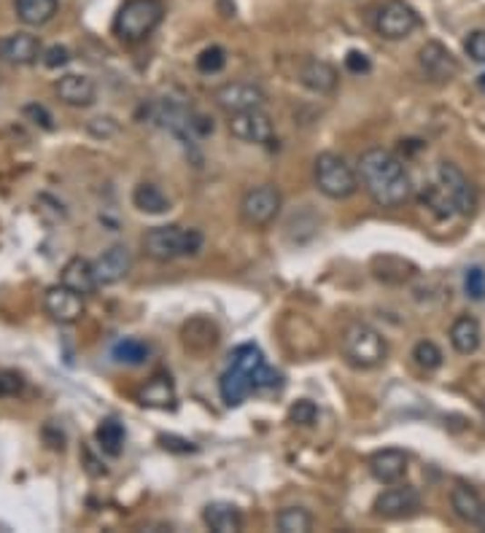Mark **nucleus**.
Segmentation results:
<instances>
[{
    "instance_id": "1",
    "label": "nucleus",
    "mask_w": 485,
    "mask_h": 533,
    "mask_svg": "<svg viewBox=\"0 0 485 533\" xmlns=\"http://www.w3.org/2000/svg\"><path fill=\"white\" fill-rule=\"evenodd\" d=\"M356 173L359 186H364L370 200L381 208H400L412 194V183L402 159L386 149H370L361 153Z\"/></svg>"
},
{
    "instance_id": "2",
    "label": "nucleus",
    "mask_w": 485,
    "mask_h": 533,
    "mask_svg": "<svg viewBox=\"0 0 485 533\" xmlns=\"http://www.w3.org/2000/svg\"><path fill=\"white\" fill-rule=\"evenodd\" d=\"M342 356L351 367L356 370H375L386 361L389 356V342L386 337L367 326V323H351L345 331H342Z\"/></svg>"
},
{
    "instance_id": "3",
    "label": "nucleus",
    "mask_w": 485,
    "mask_h": 533,
    "mask_svg": "<svg viewBox=\"0 0 485 533\" xmlns=\"http://www.w3.org/2000/svg\"><path fill=\"white\" fill-rule=\"evenodd\" d=\"M203 248L200 229H183L178 224L154 227L144 234V251L154 262H173L178 256H194Z\"/></svg>"
},
{
    "instance_id": "4",
    "label": "nucleus",
    "mask_w": 485,
    "mask_h": 533,
    "mask_svg": "<svg viewBox=\"0 0 485 533\" xmlns=\"http://www.w3.org/2000/svg\"><path fill=\"white\" fill-rule=\"evenodd\" d=\"M162 16H164L162 0H127L114 19V33L124 44H141L160 27Z\"/></svg>"
},
{
    "instance_id": "5",
    "label": "nucleus",
    "mask_w": 485,
    "mask_h": 533,
    "mask_svg": "<svg viewBox=\"0 0 485 533\" xmlns=\"http://www.w3.org/2000/svg\"><path fill=\"white\" fill-rule=\"evenodd\" d=\"M313 183L329 200H348L359 189V173L348 164L345 156L322 152L313 162Z\"/></svg>"
},
{
    "instance_id": "6",
    "label": "nucleus",
    "mask_w": 485,
    "mask_h": 533,
    "mask_svg": "<svg viewBox=\"0 0 485 533\" xmlns=\"http://www.w3.org/2000/svg\"><path fill=\"white\" fill-rule=\"evenodd\" d=\"M281 208H283V194H281L278 186H272V183L253 186L242 194L241 200L242 224L253 229L270 227L278 219Z\"/></svg>"
},
{
    "instance_id": "7",
    "label": "nucleus",
    "mask_w": 485,
    "mask_h": 533,
    "mask_svg": "<svg viewBox=\"0 0 485 533\" xmlns=\"http://www.w3.org/2000/svg\"><path fill=\"white\" fill-rule=\"evenodd\" d=\"M437 178H440V189L450 200L453 211L459 216H472L475 208H478V192L470 183V178L464 175V170L459 164H453V162H440Z\"/></svg>"
},
{
    "instance_id": "8",
    "label": "nucleus",
    "mask_w": 485,
    "mask_h": 533,
    "mask_svg": "<svg viewBox=\"0 0 485 533\" xmlns=\"http://www.w3.org/2000/svg\"><path fill=\"white\" fill-rule=\"evenodd\" d=\"M421 25L418 11L404 0H386L375 14V30L386 41H402Z\"/></svg>"
},
{
    "instance_id": "9",
    "label": "nucleus",
    "mask_w": 485,
    "mask_h": 533,
    "mask_svg": "<svg viewBox=\"0 0 485 533\" xmlns=\"http://www.w3.org/2000/svg\"><path fill=\"white\" fill-rule=\"evenodd\" d=\"M213 100L216 105L224 111V114H242V111H253V108H262L267 103V94L259 84L253 81H230L224 86H219L213 92Z\"/></svg>"
},
{
    "instance_id": "10",
    "label": "nucleus",
    "mask_w": 485,
    "mask_h": 533,
    "mask_svg": "<svg viewBox=\"0 0 485 533\" xmlns=\"http://www.w3.org/2000/svg\"><path fill=\"white\" fill-rule=\"evenodd\" d=\"M375 515L383 520H404L412 518L421 509V493L412 485H389L378 498H375Z\"/></svg>"
},
{
    "instance_id": "11",
    "label": "nucleus",
    "mask_w": 485,
    "mask_h": 533,
    "mask_svg": "<svg viewBox=\"0 0 485 533\" xmlns=\"http://www.w3.org/2000/svg\"><path fill=\"white\" fill-rule=\"evenodd\" d=\"M418 65L426 74L429 81L434 84H448L461 74L459 60L453 57V52L448 46H442L440 41H426L418 52Z\"/></svg>"
},
{
    "instance_id": "12",
    "label": "nucleus",
    "mask_w": 485,
    "mask_h": 533,
    "mask_svg": "<svg viewBox=\"0 0 485 533\" xmlns=\"http://www.w3.org/2000/svg\"><path fill=\"white\" fill-rule=\"evenodd\" d=\"M92 267L97 286H116L133 272V253L127 245H111L92 262Z\"/></svg>"
},
{
    "instance_id": "13",
    "label": "nucleus",
    "mask_w": 485,
    "mask_h": 533,
    "mask_svg": "<svg viewBox=\"0 0 485 533\" xmlns=\"http://www.w3.org/2000/svg\"><path fill=\"white\" fill-rule=\"evenodd\" d=\"M230 133L233 138H238L242 143H270L272 141V119L262 111V108H253V111H242V114H233L230 116Z\"/></svg>"
},
{
    "instance_id": "14",
    "label": "nucleus",
    "mask_w": 485,
    "mask_h": 533,
    "mask_svg": "<svg viewBox=\"0 0 485 533\" xmlns=\"http://www.w3.org/2000/svg\"><path fill=\"white\" fill-rule=\"evenodd\" d=\"M233 367H238V370H242V372H248V375H251V380H253V385H256V390L281 385V375H278L272 367H267V361H264L262 350H259L256 345H251V342L238 345V348L233 350Z\"/></svg>"
},
{
    "instance_id": "15",
    "label": "nucleus",
    "mask_w": 485,
    "mask_h": 533,
    "mask_svg": "<svg viewBox=\"0 0 485 533\" xmlns=\"http://www.w3.org/2000/svg\"><path fill=\"white\" fill-rule=\"evenodd\" d=\"M44 307H46V312L54 318V321H60V323H74V321H79L81 315H84V297L76 294L74 289H68V286H52V289H46V294H44Z\"/></svg>"
},
{
    "instance_id": "16",
    "label": "nucleus",
    "mask_w": 485,
    "mask_h": 533,
    "mask_svg": "<svg viewBox=\"0 0 485 533\" xmlns=\"http://www.w3.org/2000/svg\"><path fill=\"white\" fill-rule=\"evenodd\" d=\"M41 57V41L30 33H11L0 38V60L8 65H33Z\"/></svg>"
},
{
    "instance_id": "17",
    "label": "nucleus",
    "mask_w": 485,
    "mask_h": 533,
    "mask_svg": "<svg viewBox=\"0 0 485 533\" xmlns=\"http://www.w3.org/2000/svg\"><path fill=\"white\" fill-rule=\"evenodd\" d=\"M450 507H453L459 520L470 523V526H478V528H485V501L475 488L456 485L453 493H450Z\"/></svg>"
},
{
    "instance_id": "18",
    "label": "nucleus",
    "mask_w": 485,
    "mask_h": 533,
    "mask_svg": "<svg viewBox=\"0 0 485 533\" xmlns=\"http://www.w3.org/2000/svg\"><path fill=\"white\" fill-rule=\"evenodd\" d=\"M367 466H370V474L381 485H394V482H402L407 474V456L397 448H389V450H378L370 458Z\"/></svg>"
},
{
    "instance_id": "19",
    "label": "nucleus",
    "mask_w": 485,
    "mask_h": 533,
    "mask_svg": "<svg viewBox=\"0 0 485 533\" xmlns=\"http://www.w3.org/2000/svg\"><path fill=\"white\" fill-rule=\"evenodd\" d=\"M181 340L192 353H208L219 345V329L211 318H192L183 326Z\"/></svg>"
},
{
    "instance_id": "20",
    "label": "nucleus",
    "mask_w": 485,
    "mask_h": 533,
    "mask_svg": "<svg viewBox=\"0 0 485 533\" xmlns=\"http://www.w3.org/2000/svg\"><path fill=\"white\" fill-rule=\"evenodd\" d=\"M57 97L65 103V105H74V108H86L94 103V81L89 76H79V74H68L57 81Z\"/></svg>"
},
{
    "instance_id": "21",
    "label": "nucleus",
    "mask_w": 485,
    "mask_h": 533,
    "mask_svg": "<svg viewBox=\"0 0 485 533\" xmlns=\"http://www.w3.org/2000/svg\"><path fill=\"white\" fill-rule=\"evenodd\" d=\"M60 283H63V286H68V289H74V291L81 294V297L94 294V289H97V278H94V267H92V262H86V259H81V256L68 259V262H65V267H63V272H60Z\"/></svg>"
},
{
    "instance_id": "22",
    "label": "nucleus",
    "mask_w": 485,
    "mask_h": 533,
    "mask_svg": "<svg viewBox=\"0 0 485 533\" xmlns=\"http://www.w3.org/2000/svg\"><path fill=\"white\" fill-rule=\"evenodd\" d=\"M203 523L216 533H238L242 528V515L230 501H213L203 509Z\"/></svg>"
},
{
    "instance_id": "23",
    "label": "nucleus",
    "mask_w": 485,
    "mask_h": 533,
    "mask_svg": "<svg viewBox=\"0 0 485 533\" xmlns=\"http://www.w3.org/2000/svg\"><path fill=\"white\" fill-rule=\"evenodd\" d=\"M138 401L152 410H175L178 396H175V385L170 380V375H154L141 388Z\"/></svg>"
},
{
    "instance_id": "24",
    "label": "nucleus",
    "mask_w": 485,
    "mask_h": 533,
    "mask_svg": "<svg viewBox=\"0 0 485 533\" xmlns=\"http://www.w3.org/2000/svg\"><path fill=\"white\" fill-rule=\"evenodd\" d=\"M219 390H222V399L227 407H241L242 401L256 390V385L248 372H242L238 367H230L219 380Z\"/></svg>"
},
{
    "instance_id": "25",
    "label": "nucleus",
    "mask_w": 485,
    "mask_h": 533,
    "mask_svg": "<svg viewBox=\"0 0 485 533\" xmlns=\"http://www.w3.org/2000/svg\"><path fill=\"white\" fill-rule=\"evenodd\" d=\"M480 340H483V331H480V323L472 315H461V318L453 321V326H450V345L461 356H472L480 348Z\"/></svg>"
},
{
    "instance_id": "26",
    "label": "nucleus",
    "mask_w": 485,
    "mask_h": 533,
    "mask_svg": "<svg viewBox=\"0 0 485 533\" xmlns=\"http://www.w3.org/2000/svg\"><path fill=\"white\" fill-rule=\"evenodd\" d=\"M300 81L316 94H329L337 89V71L323 60H308L300 71Z\"/></svg>"
},
{
    "instance_id": "27",
    "label": "nucleus",
    "mask_w": 485,
    "mask_h": 533,
    "mask_svg": "<svg viewBox=\"0 0 485 533\" xmlns=\"http://www.w3.org/2000/svg\"><path fill=\"white\" fill-rule=\"evenodd\" d=\"M16 16L30 25V27H41L46 22L54 19L57 8H60V0H16Z\"/></svg>"
},
{
    "instance_id": "28",
    "label": "nucleus",
    "mask_w": 485,
    "mask_h": 533,
    "mask_svg": "<svg viewBox=\"0 0 485 533\" xmlns=\"http://www.w3.org/2000/svg\"><path fill=\"white\" fill-rule=\"evenodd\" d=\"M94 439H97V448H100L105 456L119 458L122 456V450H124L127 431H124V426H122L116 418H105V420L97 426V431H94Z\"/></svg>"
},
{
    "instance_id": "29",
    "label": "nucleus",
    "mask_w": 485,
    "mask_h": 533,
    "mask_svg": "<svg viewBox=\"0 0 485 533\" xmlns=\"http://www.w3.org/2000/svg\"><path fill=\"white\" fill-rule=\"evenodd\" d=\"M133 205L141 211V213H149V216H160L164 211H170V200L164 197L157 183H138L135 192H133Z\"/></svg>"
},
{
    "instance_id": "30",
    "label": "nucleus",
    "mask_w": 485,
    "mask_h": 533,
    "mask_svg": "<svg viewBox=\"0 0 485 533\" xmlns=\"http://www.w3.org/2000/svg\"><path fill=\"white\" fill-rule=\"evenodd\" d=\"M149 353H152L149 342H144V340H138V337H124V340H119V342L114 345V350H111V356H114L119 364H127V367L144 364V361L149 359Z\"/></svg>"
},
{
    "instance_id": "31",
    "label": "nucleus",
    "mask_w": 485,
    "mask_h": 533,
    "mask_svg": "<svg viewBox=\"0 0 485 533\" xmlns=\"http://www.w3.org/2000/svg\"><path fill=\"white\" fill-rule=\"evenodd\" d=\"M275 526H278L281 533H308L313 531V518L302 507H289V509H281L278 512Z\"/></svg>"
},
{
    "instance_id": "32",
    "label": "nucleus",
    "mask_w": 485,
    "mask_h": 533,
    "mask_svg": "<svg viewBox=\"0 0 485 533\" xmlns=\"http://www.w3.org/2000/svg\"><path fill=\"white\" fill-rule=\"evenodd\" d=\"M412 361L426 370V372H434L442 367V350L431 342V340H421L415 348H412Z\"/></svg>"
},
{
    "instance_id": "33",
    "label": "nucleus",
    "mask_w": 485,
    "mask_h": 533,
    "mask_svg": "<svg viewBox=\"0 0 485 533\" xmlns=\"http://www.w3.org/2000/svg\"><path fill=\"white\" fill-rule=\"evenodd\" d=\"M227 65V52L222 46H208L197 57V71L200 74H219Z\"/></svg>"
},
{
    "instance_id": "34",
    "label": "nucleus",
    "mask_w": 485,
    "mask_h": 533,
    "mask_svg": "<svg viewBox=\"0 0 485 533\" xmlns=\"http://www.w3.org/2000/svg\"><path fill=\"white\" fill-rule=\"evenodd\" d=\"M316 418H319V407H316L311 399H300V401H294L292 410H289V420L297 423V426H313Z\"/></svg>"
},
{
    "instance_id": "35",
    "label": "nucleus",
    "mask_w": 485,
    "mask_h": 533,
    "mask_svg": "<svg viewBox=\"0 0 485 533\" xmlns=\"http://www.w3.org/2000/svg\"><path fill=\"white\" fill-rule=\"evenodd\" d=\"M464 291H467V297L475 300V302L485 300V272L480 267L467 270V275H464Z\"/></svg>"
},
{
    "instance_id": "36",
    "label": "nucleus",
    "mask_w": 485,
    "mask_h": 533,
    "mask_svg": "<svg viewBox=\"0 0 485 533\" xmlns=\"http://www.w3.org/2000/svg\"><path fill=\"white\" fill-rule=\"evenodd\" d=\"M86 130H89L94 138H111V135L119 133V122L111 119V116H97V119H92V122L86 124Z\"/></svg>"
},
{
    "instance_id": "37",
    "label": "nucleus",
    "mask_w": 485,
    "mask_h": 533,
    "mask_svg": "<svg viewBox=\"0 0 485 533\" xmlns=\"http://www.w3.org/2000/svg\"><path fill=\"white\" fill-rule=\"evenodd\" d=\"M22 388H25V380L19 372H11V370L0 372V399L16 396V393H22Z\"/></svg>"
},
{
    "instance_id": "38",
    "label": "nucleus",
    "mask_w": 485,
    "mask_h": 533,
    "mask_svg": "<svg viewBox=\"0 0 485 533\" xmlns=\"http://www.w3.org/2000/svg\"><path fill=\"white\" fill-rule=\"evenodd\" d=\"M464 49H467V54H470L475 63H485V33L483 30H475V33H470V38L464 41Z\"/></svg>"
},
{
    "instance_id": "39",
    "label": "nucleus",
    "mask_w": 485,
    "mask_h": 533,
    "mask_svg": "<svg viewBox=\"0 0 485 533\" xmlns=\"http://www.w3.org/2000/svg\"><path fill=\"white\" fill-rule=\"evenodd\" d=\"M68 63H71V52H68L65 46H52V49H46V52H44V65H46V68H52V71L65 68Z\"/></svg>"
},
{
    "instance_id": "40",
    "label": "nucleus",
    "mask_w": 485,
    "mask_h": 533,
    "mask_svg": "<svg viewBox=\"0 0 485 533\" xmlns=\"http://www.w3.org/2000/svg\"><path fill=\"white\" fill-rule=\"evenodd\" d=\"M25 116H27L33 124L44 127V130H52V127H54V124H52V114H49L44 105H38V103H30V105H25Z\"/></svg>"
},
{
    "instance_id": "41",
    "label": "nucleus",
    "mask_w": 485,
    "mask_h": 533,
    "mask_svg": "<svg viewBox=\"0 0 485 533\" xmlns=\"http://www.w3.org/2000/svg\"><path fill=\"white\" fill-rule=\"evenodd\" d=\"M345 68H348L351 74H370L372 63H370V57H367L364 52H348V57H345Z\"/></svg>"
},
{
    "instance_id": "42",
    "label": "nucleus",
    "mask_w": 485,
    "mask_h": 533,
    "mask_svg": "<svg viewBox=\"0 0 485 533\" xmlns=\"http://www.w3.org/2000/svg\"><path fill=\"white\" fill-rule=\"evenodd\" d=\"M160 442L164 450H175V453H192V450H194V445H192V442L178 439V437H160Z\"/></svg>"
},
{
    "instance_id": "43",
    "label": "nucleus",
    "mask_w": 485,
    "mask_h": 533,
    "mask_svg": "<svg viewBox=\"0 0 485 533\" xmlns=\"http://www.w3.org/2000/svg\"><path fill=\"white\" fill-rule=\"evenodd\" d=\"M478 84H480V89H483V92H485V74H483V76H480V81H478Z\"/></svg>"
}]
</instances>
